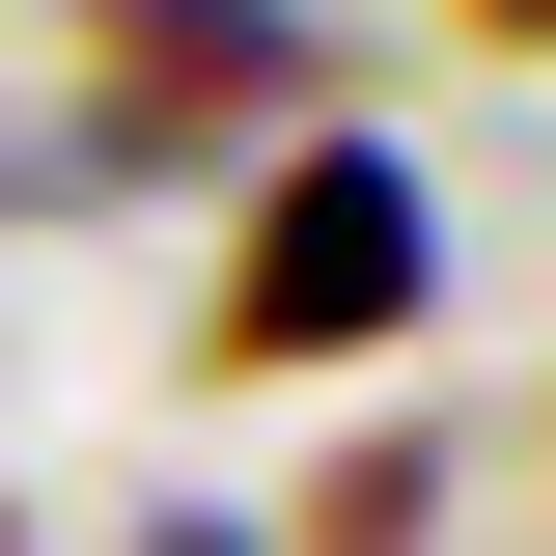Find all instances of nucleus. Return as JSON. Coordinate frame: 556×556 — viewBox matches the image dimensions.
Here are the masks:
<instances>
[{"mask_svg":"<svg viewBox=\"0 0 556 556\" xmlns=\"http://www.w3.org/2000/svg\"><path fill=\"white\" fill-rule=\"evenodd\" d=\"M417 306H445V195H417L390 139H278V167H251V251H223L195 334L251 362V390H306V362H390Z\"/></svg>","mask_w":556,"mask_h":556,"instance_id":"f257e3e1","label":"nucleus"},{"mask_svg":"<svg viewBox=\"0 0 556 556\" xmlns=\"http://www.w3.org/2000/svg\"><path fill=\"white\" fill-rule=\"evenodd\" d=\"M306 139V0H84V167Z\"/></svg>","mask_w":556,"mask_h":556,"instance_id":"f03ea898","label":"nucleus"},{"mask_svg":"<svg viewBox=\"0 0 556 556\" xmlns=\"http://www.w3.org/2000/svg\"><path fill=\"white\" fill-rule=\"evenodd\" d=\"M445 529V445H334V501H306V556H417Z\"/></svg>","mask_w":556,"mask_h":556,"instance_id":"7ed1b4c3","label":"nucleus"},{"mask_svg":"<svg viewBox=\"0 0 556 556\" xmlns=\"http://www.w3.org/2000/svg\"><path fill=\"white\" fill-rule=\"evenodd\" d=\"M473 28H529V56H556V0H473Z\"/></svg>","mask_w":556,"mask_h":556,"instance_id":"20e7f679","label":"nucleus"},{"mask_svg":"<svg viewBox=\"0 0 556 556\" xmlns=\"http://www.w3.org/2000/svg\"><path fill=\"white\" fill-rule=\"evenodd\" d=\"M139 556H251V529H139Z\"/></svg>","mask_w":556,"mask_h":556,"instance_id":"39448f33","label":"nucleus"}]
</instances>
